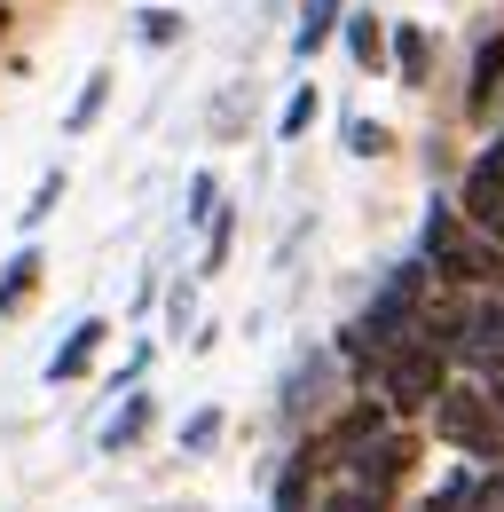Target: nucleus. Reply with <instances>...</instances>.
Listing matches in <instances>:
<instances>
[{
  "label": "nucleus",
  "instance_id": "dca6fc26",
  "mask_svg": "<svg viewBox=\"0 0 504 512\" xmlns=\"http://www.w3.org/2000/svg\"><path fill=\"white\" fill-rule=\"evenodd\" d=\"M229 237H237V213H213V237H205V268H197V276H221V260H229Z\"/></svg>",
  "mask_w": 504,
  "mask_h": 512
},
{
  "label": "nucleus",
  "instance_id": "0eeeda50",
  "mask_svg": "<svg viewBox=\"0 0 504 512\" xmlns=\"http://www.w3.org/2000/svg\"><path fill=\"white\" fill-rule=\"evenodd\" d=\"M103 339H111V323H103V316H79L71 331H63V347L48 355V386L87 379V371H95V355H103Z\"/></svg>",
  "mask_w": 504,
  "mask_h": 512
},
{
  "label": "nucleus",
  "instance_id": "a211bd4d",
  "mask_svg": "<svg viewBox=\"0 0 504 512\" xmlns=\"http://www.w3.org/2000/svg\"><path fill=\"white\" fill-rule=\"evenodd\" d=\"M465 497H473V473H449V481H441L418 512H465Z\"/></svg>",
  "mask_w": 504,
  "mask_h": 512
},
{
  "label": "nucleus",
  "instance_id": "412c9836",
  "mask_svg": "<svg viewBox=\"0 0 504 512\" xmlns=\"http://www.w3.org/2000/svg\"><path fill=\"white\" fill-rule=\"evenodd\" d=\"M189 221H213V213H221V182H213V174H197V182H189V205H182Z\"/></svg>",
  "mask_w": 504,
  "mask_h": 512
},
{
  "label": "nucleus",
  "instance_id": "aec40b11",
  "mask_svg": "<svg viewBox=\"0 0 504 512\" xmlns=\"http://www.w3.org/2000/svg\"><path fill=\"white\" fill-rule=\"evenodd\" d=\"M103 103H111V79H87V95L71 103V134H87V127H95V111H103Z\"/></svg>",
  "mask_w": 504,
  "mask_h": 512
},
{
  "label": "nucleus",
  "instance_id": "f03ea898",
  "mask_svg": "<svg viewBox=\"0 0 504 512\" xmlns=\"http://www.w3.org/2000/svg\"><path fill=\"white\" fill-rule=\"evenodd\" d=\"M434 434L457 449L465 465H481V473L504 465V410L489 402V386H457L449 379V394L434 402Z\"/></svg>",
  "mask_w": 504,
  "mask_h": 512
},
{
  "label": "nucleus",
  "instance_id": "423d86ee",
  "mask_svg": "<svg viewBox=\"0 0 504 512\" xmlns=\"http://www.w3.org/2000/svg\"><path fill=\"white\" fill-rule=\"evenodd\" d=\"M410 465H418V434H410V426H386L378 442H363L347 457V481L371 489V497H394V481H402Z\"/></svg>",
  "mask_w": 504,
  "mask_h": 512
},
{
  "label": "nucleus",
  "instance_id": "b1692460",
  "mask_svg": "<svg viewBox=\"0 0 504 512\" xmlns=\"http://www.w3.org/2000/svg\"><path fill=\"white\" fill-rule=\"evenodd\" d=\"M481 386H489V402L504 410V363H489V371H481Z\"/></svg>",
  "mask_w": 504,
  "mask_h": 512
},
{
  "label": "nucleus",
  "instance_id": "6ab92c4d",
  "mask_svg": "<svg viewBox=\"0 0 504 512\" xmlns=\"http://www.w3.org/2000/svg\"><path fill=\"white\" fill-rule=\"evenodd\" d=\"M386 142H394V134L378 127V119H347V150H355V158H378Z\"/></svg>",
  "mask_w": 504,
  "mask_h": 512
},
{
  "label": "nucleus",
  "instance_id": "20e7f679",
  "mask_svg": "<svg viewBox=\"0 0 504 512\" xmlns=\"http://www.w3.org/2000/svg\"><path fill=\"white\" fill-rule=\"evenodd\" d=\"M386 426H394V418H386V402H378V394H363V402H347V410H339V418H331L315 442H300V457H308V473H323V465H347V457H355L363 442H378Z\"/></svg>",
  "mask_w": 504,
  "mask_h": 512
},
{
  "label": "nucleus",
  "instance_id": "f257e3e1",
  "mask_svg": "<svg viewBox=\"0 0 504 512\" xmlns=\"http://www.w3.org/2000/svg\"><path fill=\"white\" fill-rule=\"evenodd\" d=\"M418 260L434 268L449 292H489V284H504V253H497V237H481V229L457 213V197H434V205H426Z\"/></svg>",
  "mask_w": 504,
  "mask_h": 512
},
{
  "label": "nucleus",
  "instance_id": "9d476101",
  "mask_svg": "<svg viewBox=\"0 0 504 512\" xmlns=\"http://www.w3.org/2000/svg\"><path fill=\"white\" fill-rule=\"evenodd\" d=\"M339 24H347V0H308V8H300V24H292V56H315Z\"/></svg>",
  "mask_w": 504,
  "mask_h": 512
},
{
  "label": "nucleus",
  "instance_id": "f8f14e48",
  "mask_svg": "<svg viewBox=\"0 0 504 512\" xmlns=\"http://www.w3.org/2000/svg\"><path fill=\"white\" fill-rule=\"evenodd\" d=\"M150 418H158V402H150V394H126V402H119V418L103 426V449H134L142 434H150Z\"/></svg>",
  "mask_w": 504,
  "mask_h": 512
},
{
  "label": "nucleus",
  "instance_id": "f3484780",
  "mask_svg": "<svg viewBox=\"0 0 504 512\" xmlns=\"http://www.w3.org/2000/svg\"><path fill=\"white\" fill-rule=\"evenodd\" d=\"M221 442V410H189L182 418V449H213Z\"/></svg>",
  "mask_w": 504,
  "mask_h": 512
},
{
  "label": "nucleus",
  "instance_id": "7ed1b4c3",
  "mask_svg": "<svg viewBox=\"0 0 504 512\" xmlns=\"http://www.w3.org/2000/svg\"><path fill=\"white\" fill-rule=\"evenodd\" d=\"M441 394H449V355L426 347V339H402V347L378 363V402H386V418H418V410H434Z\"/></svg>",
  "mask_w": 504,
  "mask_h": 512
},
{
  "label": "nucleus",
  "instance_id": "6e6552de",
  "mask_svg": "<svg viewBox=\"0 0 504 512\" xmlns=\"http://www.w3.org/2000/svg\"><path fill=\"white\" fill-rule=\"evenodd\" d=\"M497 95H504V32H489V40L473 48V79H465V111H473V119H489V111H497Z\"/></svg>",
  "mask_w": 504,
  "mask_h": 512
},
{
  "label": "nucleus",
  "instance_id": "9b49d317",
  "mask_svg": "<svg viewBox=\"0 0 504 512\" xmlns=\"http://www.w3.org/2000/svg\"><path fill=\"white\" fill-rule=\"evenodd\" d=\"M339 32H347V56H355L363 71L386 64V24H378L371 8H347V24H339Z\"/></svg>",
  "mask_w": 504,
  "mask_h": 512
},
{
  "label": "nucleus",
  "instance_id": "1a4fd4ad",
  "mask_svg": "<svg viewBox=\"0 0 504 512\" xmlns=\"http://www.w3.org/2000/svg\"><path fill=\"white\" fill-rule=\"evenodd\" d=\"M386 64L402 87H426V71H434V40H426V24H394L386 32Z\"/></svg>",
  "mask_w": 504,
  "mask_h": 512
},
{
  "label": "nucleus",
  "instance_id": "5701e85b",
  "mask_svg": "<svg viewBox=\"0 0 504 512\" xmlns=\"http://www.w3.org/2000/svg\"><path fill=\"white\" fill-rule=\"evenodd\" d=\"M56 197H63V174H48V182L32 190V205H24V229H40V221L56 213Z\"/></svg>",
  "mask_w": 504,
  "mask_h": 512
},
{
  "label": "nucleus",
  "instance_id": "ddd939ff",
  "mask_svg": "<svg viewBox=\"0 0 504 512\" xmlns=\"http://www.w3.org/2000/svg\"><path fill=\"white\" fill-rule=\"evenodd\" d=\"M32 292H40V253L24 245V253L8 260V276H0V316H16V308H24Z\"/></svg>",
  "mask_w": 504,
  "mask_h": 512
},
{
  "label": "nucleus",
  "instance_id": "393cba45",
  "mask_svg": "<svg viewBox=\"0 0 504 512\" xmlns=\"http://www.w3.org/2000/svg\"><path fill=\"white\" fill-rule=\"evenodd\" d=\"M0 32H8V8H0Z\"/></svg>",
  "mask_w": 504,
  "mask_h": 512
},
{
  "label": "nucleus",
  "instance_id": "2eb2a0df",
  "mask_svg": "<svg viewBox=\"0 0 504 512\" xmlns=\"http://www.w3.org/2000/svg\"><path fill=\"white\" fill-rule=\"evenodd\" d=\"M315 127V87H292V103H284V119H276V142H300Z\"/></svg>",
  "mask_w": 504,
  "mask_h": 512
},
{
  "label": "nucleus",
  "instance_id": "4468645a",
  "mask_svg": "<svg viewBox=\"0 0 504 512\" xmlns=\"http://www.w3.org/2000/svg\"><path fill=\"white\" fill-rule=\"evenodd\" d=\"M315 512H394V497H371V489H355V481H339V489H323Z\"/></svg>",
  "mask_w": 504,
  "mask_h": 512
},
{
  "label": "nucleus",
  "instance_id": "39448f33",
  "mask_svg": "<svg viewBox=\"0 0 504 512\" xmlns=\"http://www.w3.org/2000/svg\"><path fill=\"white\" fill-rule=\"evenodd\" d=\"M457 213L481 229V237H504V127L489 134V150L465 166V190H457Z\"/></svg>",
  "mask_w": 504,
  "mask_h": 512
},
{
  "label": "nucleus",
  "instance_id": "4be33fe9",
  "mask_svg": "<svg viewBox=\"0 0 504 512\" xmlns=\"http://www.w3.org/2000/svg\"><path fill=\"white\" fill-rule=\"evenodd\" d=\"M142 40H150V48L182 40V16H174V8H142Z\"/></svg>",
  "mask_w": 504,
  "mask_h": 512
}]
</instances>
